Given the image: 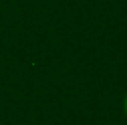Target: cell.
<instances>
[{
    "instance_id": "cell-1",
    "label": "cell",
    "mask_w": 127,
    "mask_h": 125,
    "mask_svg": "<svg viewBox=\"0 0 127 125\" xmlns=\"http://www.w3.org/2000/svg\"><path fill=\"white\" fill-rule=\"evenodd\" d=\"M124 110H126V113H127V96H126V100H124Z\"/></svg>"
}]
</instances>
